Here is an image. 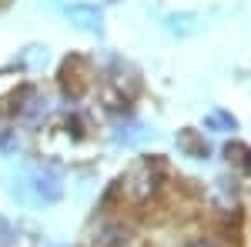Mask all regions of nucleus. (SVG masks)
I'll return each mask as SVG.
<instances>
[{"mask_svg":"<svg viewBox=\"0 0 251 247\" xmlns=\"http://www.w3.org/2000/svg\"><path fill=\"white\" fill-rule=\"evenodd\" d=\"M177 147L188 154V157H198V160H208V157H211L208 140H201L194 131H181V134H177Z\"/></svg>","mask_w":251,"mask_h":247,"instance_id":"obj_2","label":"nucleus"},{"mask_svg":"<svg viewBox=\"0 0 251 247\" xmlns=\"http://www.w3.org/2000/svg\"><path fill=\"white\" fill-rule=\"evenodd\" d=\"M204 127H208V131H234L238 120H234L231 114H225V111H214V114L204 117Z\"/></svg>","mask_w":251,"mask_h":247,"instance_id":"obj_4","label":"nucleus"},{"mask_svg":"<svg viewBox=\"0 0 251 247\" xmlns=\"http://www.w3.org/2000/svg\"><path fill=\"white\" fill-rule=\"evenodd\" d=\"M30 187H34V194H37L40 201H47V204H54L60 194H64L60 174L54 171V167H44V171H37L34 177H30Z\"/></svg>","mask_w":251,"mask_h":247,"instance_id":"obj_1","label":"nucleus"},{"mask_svg":"<svg viewBox=\"0 0 251 247\" xmlns=\"http://www.w3.org/2000/svg\"><path fill=\"white\" fill-rule=\"evenodd\" d=\"M10 241H14V227H10V221L0 217V247H10Z\"/></svg>","mask_w":251,"mask_h":247,"instance_id":"obj_6","label":"nucleus"},{"mask_svg":"<svg viewBox=\"0 0 251 247\" xmlns=\"http://www.w3.org/2000/svg\"><path fill=\"white\" fill-rule=\"evenodd\" d=\"M71 17L80 20V27H87V30H100V10L97 7H71Z\"/></svg>","mask_w":251,"mask_h":247,"instance_id":"obj_3","label":"nucleus"},{"mask_svg":"<svg viewBox=\"0 0 251 247\" xmlns=\"http://www.w3.org/2000/svg\"><path fill=\"white\" fill-rule=\"evenodd\" d=\"M124 241V227H104L100 237H94V247H117Z\"/></svg>","mask_w":251,"mask_h":247,"instance_id":"obj_5","label":"nucleus"},{"mask_svg":"<svg viewBox=\"0 0 251 247\" xmlns=\"http://www.w3.org/2000/svg\"><path fill=\"white\" fill-rule=\"evenodd\" d=\"M188 247H218V244H214L211 237H198V241H191Z\"/></svg>","mask_w":251,"mask_h":247,"instance_id":"obj_7","label":"nucleus"}]
</instances>
